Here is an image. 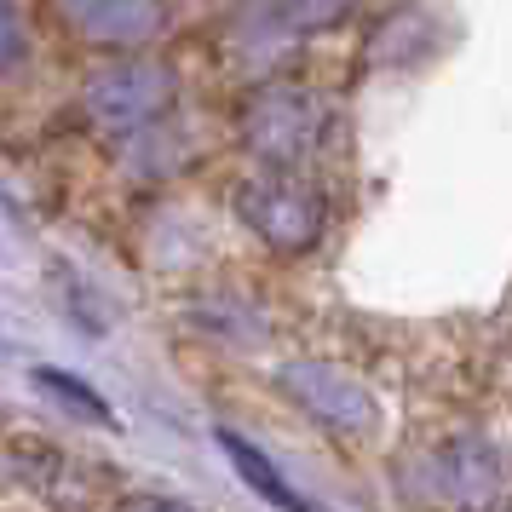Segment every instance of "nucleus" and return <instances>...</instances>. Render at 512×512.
<instances>
[{"mask_svg": "<svg viewBox=\"0 0 512 512\" xmlns=\"http://www.w3.org/2000/svg\"><path fill=\"white\" fill-rule=\"evenodd\" d=\"M173 104V75L162 64H144V58H110L87 75V116L104 133H144L156 127Z\"/></svg>", "mask_w": 512, "mask_h": 512, "instance_id": "obj_1", "label": "nucleus"}, {"mask_svg": "<svg viewBox=\"0 0 512 512\" xmlns=\"http://www.w3.org/2000/svg\"><path fill=\"white\" fill-rule=\"evenodd\" d=\"M242 213L277 248H305L323 231V196L300 185V173H259V185H248V196H242Z\"/></svg>", "mask_w": 512, "mask_h": 512, "instance_id": "obj_2", "label": "nucleus"}, {"mask_svg": "<svg viewBox=\"0 0 512 512\" xmlns=\"http://www.w3.org/2000/svg\"><path fill=\"white\" fill-rule=\"evenodd\" d=\"M64 18L81 24V29H93V35H104V29H127V47H144V35L167 24V12H156V6H70ZM104 47H116V35H110Z\"/></svg>", "mask_w": 512, "mask_h": 512, "instance_id": "obj_3", "label": "nucleus"}, {"mask_svg": "<svg viewBox=\"0 0 512 512\" xmlns=\"http://www.w3.org/2000/svg\"><path fill=\"white\" fill-rule=\"evenodd\" d=\"M219 443H225V455H231V466H236V472H242V478H248L254 489H259V495H265V501H271V507L305 512L300 501H294V489L282 484V472H277L271 461H265V455H259V449H254L248 438H236V432H219Z\"/></svg>", "mask_w": 512, "mask_h": 512, "instance_id": "obj_4", "label": "nucleus"}, {"mask_svg": "<svg viewBox=\"0 0 512 512\" xmlns=\"http://www.w3.org/2000/svg\"><path fill=\"white\" fill-rule=\"evenodd\" d=\"M104 512H196V507L173 501V495H121L116 507H104Z\"/></svg>", "mask_w": 512, "mask_h": 512, "instance_id": "obj_5", "label": "nucleus"}]
</instances>
